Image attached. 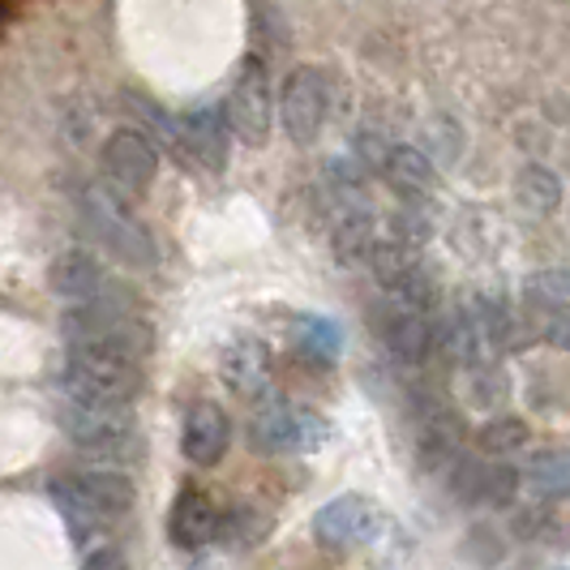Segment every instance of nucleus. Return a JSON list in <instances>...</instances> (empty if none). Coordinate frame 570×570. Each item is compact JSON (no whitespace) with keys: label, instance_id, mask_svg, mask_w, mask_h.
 Returning <instances> with one entry per match:
<instances>
[{"label":"nucleus","instance_id":"f257e3e1","mask_svg":"<svg viewBox=\"0 0 570 570\" xmlns=\"http://www.w3.org/2000/svg\"><path fill=\"white\" fill-rule=\"evenodd\" d=\"M48 493L60 507V514L78 532L112 528L134 511V481L116 468H69L48 481Z\"/></svg>","mask_w":570,"mask_h":570},{"label":"nucleus","instance_id":"f03ea898","mask_svg":"<svg viewBox=\"0 0 570 570\" xmlns=\"http://www.w3.org/2000/svg\"><path fill=\"white\" fill-rule=\"evenodd\" d=\"M60 335L65 347L112 352L129 361H142L155 347V326L134 305H73L60 314Z\"/></svg>","mask_w":570,"mask_h":570},{"label":"nucleus","instance_id":"7ed1b4c3","mask_svg":"<svg viewBox=\"0 0 570 570\" xmlns=\"http://www.w3.org/2000/svg\"><path fill=\"white\" fill-rule=\"evenodd\" d=\"M57 425L78 451H86V455L95 459H108V463L134 459L142 451L134 407H120V403H82L60 395Z\"/></svg>","mask_w":570,"mask_h":570},{"label":"nucleus","instance_id":"20e7f679","mask_svg":"<svg viewBox=\"0 0 570 570\" xmlns=\"http://www.w3.org/2000/svg\"><path fill=\"white\" fill-rule=\"evenodd\" d=\"M138 391H142V361L112 356V352L65 347V365H60V395L65 400L134 407Z\"/></svg>","mask_w":570,"mask_h":570},{"label":"nucleus","instance_id":"39448f33","mask_svg":"<svg viewBox=\"0 0 570 570\" xmlns=\"http://www.w3.org/2000/svg\"><path fill=\"white\" fill-rule=\"evenodd\" d=\"M78 206H82L86 228L95 232L120 262H129V266H155V257L159 254H155L150 232L134 219V210L125 206V198H120L116 189L82 185V189H78Z\"/></svg>","mask_w":570,"mask_h":570},{"label":"nucleus","instance_id":"423d86ee","mask_svg":"<svg viewBox=\"0 0 570 570\" xmlns=\"http://www.w3.org/2000/svg\"><path fill=\"white\" fill-rule=\"evenodd\" d=\"M249 442L262 455H314L331 442V421L301 403H266L249 421Z\"/></svg>","mask_w":570,"mask_h":570},{"label":"nucleus","instance_id":"0eeeda50","mask_svg":"<svg viewBox=\"0 0 570 570\" xmlns=\"http://www.w3.org/2000/svg\"><path fill=\"white\" fill-rule=\"evenodd\" d=\"M228 129L245 146H266L271 125H275V95H271V73L257 57H245L236 78H232L228 104H224Z\"/></svg>","mask_w":570,"mask_h":570},{"label":"nucleus","instance_id":"6e6552de","mask_svg":"<svg viewBox=\"0 0 570 570\" xmlns=\"http://www.w3.org/2000/svg\"><path fill=\"white\" fill-rule=\"evenodd\" d=\"M52 292L73 305H134L138 309V292L125 279H116L112 271L86 249H65L52 262Z\"/></svg>","mask_w":570,"mask_h":570},{"label":"nucleus","instance_id":"1a4fd4ad","mask_svg":"<svg viewBox=\"0 0 570 570\" xmlns=\"http://www.w3.org/2000/svg\"><path fill=\"white\" fill-rule=\"evenodd\" d=\"M331 112V86L326 73L314 65H296L287 73L284 95H279V120H284V134L296 146H314L322 125Z\"/></svg>","mask_w":570,"mask_h":570},{"label":"nucleus","instance_id":"9d476101","mask_svg":"<svg viewBox=\"0 0 570 570\" xmlns=\"http://www.w3.org/2000/svg\"><path fill=\"white\" fill-rule=\"evenodd\" d=\"M377 528H382V511L373 498H361V493H340L314 514V537L326 549H356L373 541Z\"/></svg>","mask_w":570,"mask_h":570},{"label":"nucleus","instance_id":"9b49d317","mask_svg":"<svg viewBox=\"0 0 570 570\" xmlns=\"http://www.w3.org/2000/svg\"><path fill=\"white\" fill-rule=\"evenodd\" d=\"M104 171L120 194H146L159 176V150L138 129H116L104 142Z\"/></svg>","mask_w":570,"mask_h":570},{"label":"nucleus","instance_id":"f8f14e48","mask_svg":"<svg viewBox=\"0 0 570 570\" xmlns=\"http://www.w3.org/2000/svg\"><path fill=\"white\" fill-rule=\"evenodd\" d=\"M219 370H224V382H228L232 395H240V400H249V403L271 400L275 370H271V347L262 340H249V335L232 340L228 347H224Z\"/></svg>","mask_w":570,"mask_h":570},{"label":"nucleus","instance_id":"ddd939ff","mask_svg":"<svg viewBox=\"0 0 570 570\" xmlns=\"http://www.w3.org/2000/svg\"><path fill=\"white\" fill-rule=\"evenodd\" d=\"M232 446V421L219 403L198 400L185 412V429H180V451L189 463L198 468H215L219 459L228 455Z\"/></svg>","mask_w":570,"mask_h":570},{"label":"nucleus","instance_id":"4468645a","mask_svg":"<svg viewBox=\"0 0 570 570\" xmlns=\"http://www.w3.org/2000/svg\"><path fill=\"white\" fill-rule=\"evenodd\" d=\"M219 507H215V498L198 485H185L176 493V502H171V514H168V537L176 549H202V544H210L219 537Z\"/></svg>","mask_w":570,"mask_h":570},{"label":"nucleus","instance_id":"2eb2a0df","mask_svg":"<svg viewBox=\"0 0 570 570\" xmlns=\"http://www.w3.org/2000/svg\"><path fill=\"white\" fill-rule=\"evenodd\" d=\"M455 493L463 502H476V507H511L519 498V468L511 463H472V459H455Z\"/></svg>","mask_w":570,"mask_h":570},{"label":"nucleus","instance_id":"dca6fc26","mask_svg":"<svg viewBox=\"0 0 570 570\" xmlns=\"http://www.w3.org/2000/svg\"><path fill=\"white\" fill-rule=\"evenodd\" d=\"M180 125V150L189 159H198L202 168L219 171L228 164V120L224 108H194L189 116L176 120Z\"/></svg>","mask_w":570,"mask_h":570},{"label":"nucleus","instance_id":"f3484780","mask_svg":"<svg viewBox=\"0 0 570 570\" xmlns=\"http://www.w3.org/2000/svg\"><path fill=\"white\" fill-rule=\"evenodd\" d=\"M382 343L391 347V356L403 361V365H421L429 352L438 347V331L429 326V314H416V309H403L391 301V314L382 322Z\"/></svg>","mask_w":570,"mask_h":570},{"label":"nucleus","instance_id":"a211bd4d","mask_svg":"<svg viewBox=\"0 0 570 570\" xmlns=\"http://www.w3.org/2000/svg\"><path fill=\"white\" fill-rule=\"evenodd\" d=\"M377 168L391 180V189L403 194V198H429L438 189V171L429 164V155H421L416 146H386Z\"/></svg>","mask_w":570,"mask_h":570},{"label":"nucleus","instance_id":"6ab92c4d","mask_svg":"<svg viewBox=\"0 0 570 570\" xmlns=\"http://www.w3.org/2000/svg\"><path fill=\"white\" fill-rule=\"evenodd\" d=\"M292 347L309 361V365H335L343 356V326L335 317L322 314H301L292 317Z\"/></svg>","mask_w":570,"mask_h":570},{"label":"nucleus","instance_id":"aec40b11","mask_svg":"<svg viewBox=\"0 0 570 570\" xmlns=\"http://www.w3.org/2000/svg\"><path fill=\"white\" fill-rule=\"evenodd\" d=\"M519 489H528L541 502L570 498V451H537L528 468H519Z\"/></svg>","mask_w":570,"mask_h":570},{"label":"nucleus","instance_id":"412c9836","mask_svg":"<svg viewBox=\"0 0 570 570\" xmlns=\"http://www.w3.org/2000/svg\"><path fill=\"white\" fill-rule=\"evenodd\" d=\"M373 240H377V224H373V215L365 206H352L340 224H335V232H331V249L340 257V266H361V262H370Z\"/></svg>","mask_w":570,"mask_h":570},{"label":"nucleus","instance_id":"4be33fe9","mask_svg":"<svg viewBox=\"0 0 570 570\" xmlns=\"http://www.w3.org/2000/svg\"><path fill=\"white\" fill-rule=\"evenodd\" d=\"M514 198L532 215H553L562 206V180L549 168H541V164H528L514 176Z\"/></svg>","mask_w":570,"mask_h":570},{"label":"nucleus","instance_id":"5701e85b","mask_svg":"<svg viewBox=\"0 0 570 570\" xmlns=\"http://www.w3.org/2000/svg\"><path fill=\"white\" fill-rule=\"evenodd\" d=\"M523 296H528V305L541 309V314H562V309H570V271L549 266V271L528 275Z\"/></svg>","mask_w":570,"mask_h":570},{"label":"nucleus","instance_id":"b1692460","mask_svg":"<svg viewBox=\"0 0 570 570\" xmlns=\"http://www.w3.org/2000/svg\"><path fill=\"white\" fill-rule=\"evenodd\" d=\"M266 519L249 507V502H240V507H232V511L219 514V537L215 541H228L232 549H249V544H257L262 537H266Z\"/></svg>","mask_w":570,"mask_h":570},{"label":"nucleus","instance_id":"393cba45","mask_svg":"<svg viewBox=\"0 0 570 570\" xmlns=\"http://www.w3.org/2000/svg\"><path fill=\"white\" fill-rule=\"evenodd\" d=\"M476 446L485 451V455H511V451H523L528 446V425L519 421V416H498V421H489L481 433H476Z\"/></svg>","mask_w":570,"mask_h":570},{"label":"nucleus","instance_id":"a878e982","mask_svg":"<svg viewBox=\"0 0 570 570\" xmlns=\"http://www.w3.org/2000/svg\"><path fill=\"white\" fill-rule=\"evenodd\" d=\"M544 340L553 343V347H567L570 352V309L549 314V322H544Z\"/></svg>","mask_w":570,"mask_h":570},{"label":"nucleus","instance_id":"bb28decb","mask_svg":"<svg viewBox=\"0 0 570 570\" xmlns=\"http://www.w3.org/2000/svg\"><path fill=\"white\" fill-rule=\"evenodd\" d=\"M82 570H125V553L112 549V544H108V549H95L82 562Z\"/></svg>","mask_w":570,"mask_h":570}]
</instances>
